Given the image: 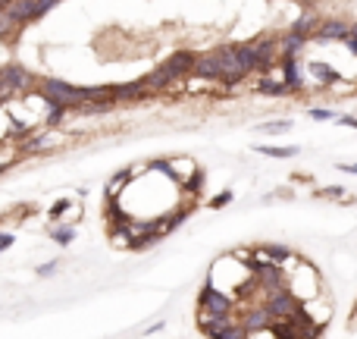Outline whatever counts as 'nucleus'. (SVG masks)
Segmentation results:
<instances>
[{
  "mask_svg": "<svg viewBox=\"0 0 357 339\" xmlns=\"http://www.w3.org/2000/svg\"><path fill=\"white\" fill-rule=\"evenodd\" d=\"M285 289L294 295V299L304 305V301H313L319 299V295L326 292L323 289V276H319V270L313 267L310 261H304V257L292 255V261L285 264Z\"/></svg>",
  "mask_w": 357,
  "mask_h": 339,
  "instance_id": "nucleus-1",
  "label": "nucleus"
},
{
  "mask_svg": "<svg viewBox=\"0 0 357 339\" xmlns=\"http://www.w3.org/2000/svg\"><path fill=\"white\" fill-rule=\"evenodd\" d=\"M198 311L213 314V317H235L238 314V299L223 289H216L213 282H204L198 289Z\"/></svg>",
  "mask_w": 357,
  "mask_h": 339,
  "instance_id": "nucleus-2",
  "label": "nucleus"
},
{
  "mask_svg": "<svg viewBox=\"0 0 357 339\" xmlns=\"http://www.w3.org/2000/svg\"><path fill=\"white\" fill-rule=\"evenodd\" d=\"M38 91L47 100V107H66V110H72V107L81 104V88L69 85V82H63V79H44Z\"/></svg>",
  "mask_w": 357,
  "mask_h": 339,
  "instance_id": "nucleus-3",
  "label": "nucleus"
},
{
  "mask_svg": "<svg viewBox=\"0 0 357 339\" xmlns=\"http://www.w3.org/2000/svg\"><path fill=\"white\" fill-rule=\"evenodd\" d=\"M260 305L269 311V317L276 320V324H282V320H292L294 314L301 311V301L294 299L288 289H279V292H269L260 299Z\"/></svg>",
  "mask_w": 357,
  "mask_h": 339,
  "instance_id": "nucleus-4",
  "label": "nucleus"
},
{
  "mask_svg": "<svg viewBox=\"0 0 357 339\" xmlns=\"http://www.w3.org/2000/svg\"><path fill=\"white\" fill-rule=\"evenodd\" d=\"M60 3V0H10V6H6V13L13 16V22H35V19L47 16L54 6Z\"/></svg>",
  "mask_w": 357,
  "mask_h": 339,
  "instance_id": "nucleus-5",
  "label": "nucleus"
},
{
  "mask_svg": "<svg viewBox=\"0 0 357 339\" xmlns=\"http://www.w3.org/2000/svg\"><path fill=\"white\" fill-rule=\"evenodd\" d=\"M238 324L244 326L248 333H257V330H269L276 326V320L269 317V311L260 305V301H248V305H238Z\"/></svg>",
  "mask_w": 357,
  "mask_h": 339,
  "instance_id": "nucleus-6",
  "label": "nucleus"
},
{
  "mask_svg": "<svg viewBox=\"0 0 357 339\" xmlns=\"http://www.w3.org/2000/svg\"><path fill=\"white\" fill-rule=\"evenodd\" d=\"M194 63H198V54H191V50H175L173 56H166V60L160 63V69L173 82H179V79H188V75L194 73Z\"/></svg>",
  "mask_w": 357,
  "mask_h": 339,
  "instance_id": "nucleus-7",
  "label": "nucleus"
},
{
  "mask_svg": "<svg viewBox=\"0 0 357 339\" xmlns=\"http://www.w3.org/2000/svg\"><path fill=\"white\" fill-rule=\"evenodd\" d=\"M351 35V25L342 22V19H326V22H319V29L310 35L313 44H344Z\"/></svg>",
  "mask_w": 357,
  "mask_h": 339,
  "instance_id": "nucleus-8",
  "label": "nucleus"
},
{
  "mask_svg": "<svg viewBox=\"0 0 357 339\" xmlns=\"http://www.w3.org/2000/svg\"><path fill=\"white\" fill-rule=\"evenodd\" d=\"M251 255H254L260 264H276V267H285V264L292 261L294 251L288 248V245H282V242H260V245H254V248H251Z\"/></svg>",
  "mask_w": 357,
  "mask_h": 339,
  "instance_id": "nucleus-9",
  "label": "nucleus"
},
{
  "mask_svg": "<svg viewBox=\"0 0 357 339\" xmlns=\"http://www.w3.org/2000/svg\"><path fill=\"white\" fill-rule=\"evenodd\" d=\"M279 73H282V85L292 94L304 91V66H301V56H279Z\"/></svg>",
  "mask_w": 357,
  "mask_h": 339,
  "instance_id": "nucleus-10",
  "label": "nucleus"
},
{
  "mask_svg": "<svg viewBox=\"0 0 357 339\" xmlns=\"http://www.w3.org/2000/svg\"><path fill=\"white\" fill-rule=\"evenodd\" d=\"M0 82H3V85L16 94V91H22V88L31 82V73L22 66V63H3V66H0Z\"/></svg>",
  "mask_w": 357,
  "mask_h": 339,
  "instance_id": "nucleus-11",
  "label": "nucleus"
},
{
  "mask_svg": "<svg viewBox=\"0 0 357 339\" xmlns=\"http://www.w3.org/2000/svg\"><path fill=\"white\" fill-rule=\"evenodd\" d=\"M204 82H223V66H219L216 54H198V63H194V73Z\"/></svg>",
  "mask_w": 357,
  "mask_h": 339,
  "instance_id": "nucleus-12",
  "label": "nucleus"
},
{
  "mask_svg": "<svg viewBox=\"0 0 357 339\" xmlns=\"http://www.w3.org/2000/svg\"><path fill=\"white\" fill-rule=\"evenodd\" d=\"M304 75H313V79H319V85H342V73H335V69L329 66V63L323 60H310L304 63Z\"/></svg>",
  "mask_w": 357,
  "mask_h": 339,
  "instance_id": "nucleus-13",
  "label": "nucleus"
},
{
  "mask_svg": "<svg viewBox=\"0 0 357 339\" xmlns=\"http://www.w3.org/2000/svg\"><path fill=\"white\" fill-rule=\"evenodd\" d=\"M232 54H235V63L244 75L257 73V50H254V41H238L232 44Z\"/></svg>",
  "mask_w": 357,
  "mask_h": 339,
  "instance_id": "nucleus-14",
  "label": "nucleus"
},
{
  "mask_svg": "<svg viewBox=\"0 0 357 339\" xmlns=\"http://www.w3.org/2000/svg\"><path fill=\"white\" fill-rule=\"evenodd\" d=\"M110 94L113 100H138L148 94V88H144L141 79H135V82H122V85H110Z\"/></svg>",
  "mask_w": 357,
  "mask_h": 339,
  "instance_id": "nucleus-15",
  "label": "nucleus"
},
{
  "mask_svg": "<svg viewBox=\"0 0 357 339\" xmlns=\"http://www.w3.org/2000/svg\"><path fill=\"white\" fill-rule=\"evenodd\" d=\"M310 44V38H304V35H294L292 29L285 31V35L279 38V54L282 56H301V50Z\"/></svg>",
  "mask_w": 357,
  "mask_h": 339,
  "instance_id": "nucleus-16",
  "label": "nucleus"
},
{
  "mask_svg": "<svg viewBox=\"0 0 357 339\" xmlns=\"http://www.w3.org/2000/svg\"><path fill=\"white\" fill-rule=\"evenodd\" d=\"M254 151H257V154H263V157H279V160H292V157L301 154L298 144H260V142H257Z\"/></svg>",
  "mask_w": 357,
  "mask_h": 339,
  "instance_id": "nucleus-17",
  "label": "nucleus"
},
{
  "mask_svg": "<svg viewBox=\"0 0 357 339\" xmlns=\"http://www.w3.org/2000/svg\"><path fill=\"white\" fill-rule=\"evenodd\" d=\"M317 29H319V16H317V10H310V6L301 10V16L294 19V25H292L294 35H304V38H310Z\"/></svg>",
  "mask_w": 357,
  "mask_h": 339,
  "instance_id": "nucleus-18",
  "label": "nucleus"
},
{
  "mask_svg": "<svg viewBox=\"0 0 357 339\" xmlns=\"http://www.w3.org/2000/svg\"><path fill=\"white\" fill-rule=\"evenodd\" d=\"M254 91H257V94H263V98H292V91H288V88L282 85V82L269 79V75H260V79H257Z\"/></svg>",
  "mask_w": 357,
  "mask_h": 339,
  "instance_id": "nucleus-19",
  "label": "nucleus"
},
{
  "mask_svg": "<svg viewBox=\"0 0 357 339\" xmlns=\"http://www.w3.org/2000/svg\"><path fill=\"white\" fill-rule=\"evenodd\" d=\"M47 236L54 239L60 248H66V245H72V239H75V223H50Z\"/></svg>",
  "mask_w": 357,
  "mask_h": 339,
  "instance_id": "nucleus-20",
  "label": "nucleus"
},
{
  "mask_svg": "<svg viewBox=\"0 0 357 339\" xmlns=\"http://www.w3.org/2000/svg\"><path fill=\"white\" fill-rule=\"evenodd\" d=\"M141 82H144V88H148V91H166L169 85H173V79H169L166 73H163L160 66L154 69V73H148V75H141Z\"/></svg>",
  "mask_w": 357,
  "mask_h": 339,
  "instance_id": "nucleus-21",
  "label": "nucleus"
},
{
  "mask_svg": "<svg viewBox=\"0 0 357 339\" xmlns=\"http://www.w3.org/2000/svg\"><path fill=\"white\" fill-rule=\"evenodd\" d=\"M66 211H72V201H69V198L54 201V204H50V211H47L50 223H63V217H66Z\"/></svg>",
  "mask_w": 357,
  "mask_h": 339,
  "instance_id": "nucleus-22",
  "label": "nucleus"
},
{
  "mask_svg": "<svg viewBox=\"0 0 357 339\" xmlns=\"http://www.w3.org/2000/svg\"><path fill=\"white\" fill-rule=\"evenodd\" d=\"M292 119H269V123H260V126H257V129H260L263 132V135H269V132H288V129H292Z\"/></svg>",
  "mask_w": 357,
  "mask_h": 339,
  "instance_id": "nucleus-23",
  "label": "nucleus"
},
{
  "mask_svg": "<svg viewBox=\"0 0 357 339\" xmlns=\"http://www.w3.org/2000/svg\"><path fill=\"white\" fill-rule=\"evenodd\" d=\"M317 198H323V201H344V198H348V192H344L342 186H326V188H317Z\"/></svg>",
  "mask_w": 357,
  "mask_h": 339,
  "instance_id": "nucleus-24",
  "label": "nucleus"
},
{
  "mask_svg": "<svg viewBox=\"0 0 357 339\" xmlns=\"http://www.w3.org/2000/svg\"><path fill=\"white\" fill-rule=\"evenodd\" d=\"M232 201H235V192H232V188H223L219 195L210 198V211H223V207H229Z\"/></svg>",
  "mask_w": 357,
  "mask_h": 339,
  "instance_id": "nucleus-25",
  "label": "nucleus"
},
{
  "mask_svg": "<svg viewBox=\"0 0 357 339\" xmlns=\"http://www.w3.org/2000/svg\"><path fill=\"white\" fill-rule=\"evenodd\" d=\"M307 116H310L313 123H335V110H329V107H310Z\"/></svg>",
  "mask_w": 357,
  "mask_h": 339,
  "instance_id": "nucleus-26",
  "label": "nucleus"
},
{
  "mask_svg": "<svg viewBox=\"0 0 357 339\" xmlns=\"http://www.w3.org/2000/svg\"><path fill=\"white\" fill-rule=\"evenodd\" d=\"M44 148H50V138L47 135H31L29 142H22L25 154H31V151H44Z\"/></svg>",
  "mask_w": 357,
  "mask_h": 339,
  "instance_id": "nucleus-27",
  "label": "nucleus"
},
{
  "mask_svg": "<svg viewBox=\"0 0 357 339\" xmlns=\"http://www.w3.org/2000/svg\"><path fill=\"white\" fill-rule=\"evenodd\" d=\"M213 339H248V330H244L241 324H235V326H229V330H223L219 336H213Z\"/></svg>",
  "mask_w": 357,
  "mask_h": 339,
  "instance_id": "nucleus-28",
  "label": "nucleus"
},
{
  "mask_svg": "<svg viewBox=\"0 0 357 339\" xmlns=\"http://www.w3.org/2000/svg\"><path fill=\"white\" fill-rule=\"evenodd\" d=\"M13 25H16V22H13V16H10V13H6V10H0V38H6V35H10V31H13Z\"/></svg>",
  "mask_w": 357,
  "mask_h": 339,
  "instance_id": "nucleus-29",
  "label": "nucleus"
},
{
  "mask_svg": "<svg viewBox=\"0 0 357 339\" xmlns=\"http://www.w3.org/2000/svg\"><path fill=\"white\" fill-rule=\"evenodd\" d=\"M63 116H66V107H50V113H47V126H56Z\"/></svg>",
  "mask_w": 357,
  "mask_h": 339,
  "instance_id": "nucleus-30",
  "label": "nucleus"
},
{
  "mask_svg": "<svg viewBox=\"0 0 357 339\" xmlns=\"http://www.w3.org/2000/svg\"><path fill=\"white\" fill-rule=\"evenodd\" d=\"M335 126H348V129H357V116H351V113H342V116H335Z\"/></svg>",
  "mask_w": 357,
  "mask_h": 339,
  "instance_id": "nucleus-31",
  "label": "nucleus"
},
{
  "mask_svg": "<svg viewBox=\"0 0 357 339\" xmlns=\"http://www.w3.org/2000/svg\"><path fill=\"white\" fill-rule=\"evenodd\" d=\"M56 267H60L56 261H47V264H41V267L35 270V273H38V276H50V273H56Z\"/></svg>",
  "mask_w": 357,
  "mask_h": 339,
  "instance_id": "nucleus-32",
  "label": "nucleus"
},
{
  "mask_svg": "<svg viewBox=\"0 0 357 339\" xmlns=\"http://www.w3.org/2000/svg\"><path fill=\"white\" fill-rule=\"evenodd\" d=\"M13 242H16V236H13V232H0V251L13 248Z\"/></svg>",
  "mask_w": 357,
  "mask_h": 339,
  "instance_id": "nucleus-33",
  "label": "nucleus"
},
{
  "mask_svg": "<svg viewBox=\"0 0 357 339\" xmlns=\"http://www.w3.org/2000/svg\"><path fill=\"white\" fill-rule=\"evenodd\" d=\"M163 326H166V324H163V320H157V324H150L148 330H144V336H154V333H160Z\"/></svg>",
  "mask_w": 357,
  "mask_h": 339,
  "instance_id": "nucleus-34",
  "label": "nucleus"
},
{
  "mask_svg": "<svg viewBox=\"0 0 357 339\" xmlns=\"http://www.w3.org/2000/svg\"><path fill=\"white\" fill-rule=\"evenodd\" d=\"M348 326L357 330V299H354V308H351V317H348Z\"/></svg>",
  "mask_w": 357,
  "mask_h": 339,
  "instance_id": "nucleus-35",
  "label": "nucleus"
},
{
  "mask_svg": "<svg viewBox=\"0 0 357 339\" xmlns=\"http://www.w3.org/2000/svg\"><path fill=\"white\" fill-rule=\"evenodd\" d=\"M338 170H342V173H351V176H357V163H342V167H338Z\"/></svg>",
  "mask_w": 357,
  "mask_h": 339,
  "instance_id": "nucleus-36",
  "label": "nucleus"
},
{
  "mask_svg": "<svg viewBox=\"0 0 357 339\" xmlns=\"http://www.w3.org/2000/svg\"><path fill=\"white\" fill-rule=\"evenodd\" d=\"M344 47H348V50H351V54H354V56H357V38H351V35H348V41H344Z\"/></svg>",
  "mask_w": 357,
  "mask_h": 339,
  "instance_id": "nucleus-37",
  "label": "nucleus"
},
{
  "mask_svg": "<svg viewBox=\"0 0 357 339\" xmlns=\"http://www.w3.org/2000/svg\"><path fill=\"white\" fill-rule=\"evenodd\" d=\"M351 38H357V22H354V25H351Z\"/></svg>",
  "mask_w": 357,
  "mask_h": 339,
  "instance_id": "nucleus-38",
  "label": "nucleus"
},
{
  "mask_svg": "<svg viewBox=\"0 0 357 339\" xmlns=\"http://www.w3.org/2000/svg\"><path fill=\"white\" fill-rule=\"evenodd\" d=\"M6 6H10V0H0V10H6Z\"/></svg>",
  "mask_w": 357,
  "mask_h": 339,
  "instance_id": "nucleus-39",
  "label": "nucleus"
},
{
  "mask_svg": "<svg viewBox=\"0 0 357 339\" xmlns=\"http://www.w3.org/2000/svg\"><path fill=\"white\" fill-rule=\"evenodd\" d=\"M294 3H304V0H294Z\"/></svg>",
  "mask_w": 357,
  "mask_h": 339,
  "instance_id": "nucleus-40",
  "label": "nucleus"
}]
</instances>
